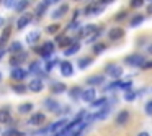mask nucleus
Masks as SVG:
<instances>
[{
	"mask_svg": "<svg viewBox=\"0 0 152 136\" xmlns=\"http://www.w3.org/2000/svg\"><path fill=\"white\" fill-rule=\"evenodd\" d=\"M44 120H46V115L38 112V113H33V115L30 116L28 123H30V125H41V123H44Z\"/></svg>",
	"mask_w": 152,
	"mask_h": 136,
	"instance_id": "nucleus-18",
	"label": "nucleus"
},
{
	"mask_svg": "<svg viewBox=\"0 0 152 136\" xmlns=\"http://www.w3.org/2000/svg\"><path fill=\"white\" fill-rule=\"evenodd\" d=\"M145 20V17L144 15H136V17H132V20H131V28H136V26H139V25H142V21Z\"/></svg>",
	"mask_w": 152,
	"mask_h": 136,
	"instance_id": "nucleus-31",
	"label": "nucleus"
},
{
	"mask_svg": "<svg viewBox=\"0 0 152 136\" xmlns=\"http://www.w3.org/2000/svg\"><path fill=\"white\" fill-rule=\"evenodd\" d=\"M105 49H106V44L105 43H96L95 46H93V54H102Z\"/></svg>",
	"mask_w": 152,
	"mask_h": 136,
	"instance_id": "nucleus-33",
	"label": "nucleus"
},
{
	"mask_svg": "<svg viewBox=\"0 0 152 136\" xmlns=\"http://www.w3.org/2000/svg\"><path fill=\"white\" fill-rule=\"evenodd\" d=\"M103 12V5L98 4V2H93V4H90L88 7L83 10V15H98Z\"/></svg>",
	"mask_w": 152,
	"mask_h": 136,
	"instance_id": "nucleus-12",
	"label": "nucleus"
},
{
	"mask_svg": "<svg viewBox=\"0 0 152 136\" xmlns=\"http://www.w3.org/2000/svg\"><path fill=\"white\" fill-rule=\"evenodd\" d=\"M39 71H41V64L39 62H33L30 66V69H28V74H39Z\"/></svg>",
	"mask_w": 152,
	"mask_h": 136,
	"instance_id": "nucleus-35",
	"label": "nucleus"
},
{
	"mask_svg": "<svg viewBox=\"0 0 152 136\" xmlns=\"http://www.w3.org/2000/svg\"><path fill=\"white\" fill-rule=\"evenodd\" d=\"M100 35H102V30H98L95 35H93V36H90V38H88V43H92V41H96V40L100 38Z\"/></svg>",
	"mask_w": 152,
	"mask_h": 136,
	"instance_id": "nucleus-44",
	"label": "nucleus"
},
{
	"mask_svg": "<svg viewBox=\"0 0 152 136\" xmlns=\"http://www.w3.org/2000/svg\"><path fill=\"white\" fill-rule=\"evenodd\" d=\"M67 12H69V5H67V4H62L61 7H57L56 10L51 13V18H53V20H59V18H62L64 15L67 13Z\"/></svg>",
	"mask_w": 152,
	"mask_h": 136,
	"instance_id": "nucleus-15",
	"label": "nucleus"
},
{
	"mask_svg": "<svg viewBox=\"0 0 152 136\" xmlns=\"http://www.w3.org/2000/svg\"><path fill=\"white\" fill-rule=\"evenodd\" d=\"M21 49H23V44L20 43V41H13V43H10V46H8V53L12 54V56H15V54L21 53Z\"/></svg>",
	"mask_w": 152,
	"mask_h": 136,
	"instance_id": "nucleus-21",
	"label": "nucleus"
},
{
	"mask_svg": "<svg viewBox=\"0 0 152 136\" xmlns=\"http://www.w3.org/2000/svg\"><path fill=\"white\" fill-rule=\"evenodd\" d=\"M149 2H151V5H152V0H149Z\"/></svg>",
	"mask_w": 152,
	"mask_h": 136,
	"instance_id": "nucleus-54",
	"label": "nucleus"
},
{
	"mask_svg": "<svg viewBox=\"0 0 152 136\" xmlns=\"http://www.w3.org/2000/svg\"><path fill=\"white\" fill-rule=\"evenodd\" d=\"M46 31H48V33H49V35H54V33H57V31H59V25H51V26H48L46 28Z\"/></svg>",
	"mask_w": 152,
	"mask_h": 136,
	"instance_id": "nucleus-39",
	"label": "nucleus"
},
{
	"mask_svg": "<svg viewBox=\"0 0 152 136\" xmlns=\"http://www.w3.org/2000/svg\"><path fill=\"white\" fill-rule=\"evenodd\" d=\"M57 2H61V0H43V4L46 5V7H49V5H54V4H57Z\"/></svg>",
	"mask_w": 152,
	"mask_h": 136,
	"instance_id": "nucleus-45",
	"label": "nucleus"
},
{
	"mask_svg": "<svg viewBox=\"0 0 152 136\" xmlns=\"http://www.w3.org/2000/svg\"><path fill=\"white\" fill-rule=\"evenodd\" d=\"M54 48H56V44H54L53 41H44L41 48H34V53L43 56V57H49L51 54L54 53Z\"/></svg>",
	"mask_w": 152,
	"mask_h": 136,
	"instance_id": "nucleus-2",
	"label": "nucleus"
},
{
	"mask_svg": "<svg viewBox=\"0 0 152 136\" xmlns=\"http://www.w3.org/2000/svg\"><path fill=\"white\" fill-rule=\"evenodd\" d=\"M129 5H131L132 8H139V7H142V5H144V0H131V2H129Z\"/></svg>",
	"mask_w": 152,
	"mask_h": 136,
	"instance_id": "nucleus-38",
	"label": "nucleus"
},
{
	"mask_svg": "<svg viewBox=\"0 0 152 136\" xmlns=\"http://www.w3.org/2000/svg\"><path fill=\"white\" fill-rule=\"evenodd\" d=\"M82 92L83 90L80 89V87H72V89L69 90V97L74 100V102H77L79 99H82Z\"/></svg>",
	"mask_w": 152,
	"mask_h": 136,
	"instance_id": "nucleus-24",
	"label": "nucleus"
},
{
	"mask_svg": "<svg viewBox=\"0 0 152 136\" xmlns=\"http://www.w3.org/2000/svg\"><path fill=\"white\" fill-rule=\"evenodd\" d=\"M92 62H93V59H92V57H88V56H87V57H80V59H79V69H87Z\"/></svg>",
	"mask_w": 152,
	"mask_h": 136,
	"instance_id": "nucleus-30",
	"label": "nucleus"
},
{
	"mask_svg": "<svg viewBox=\"0 0 152 136\" xmlns=\"http://www.w3.org/2000/svg\"><path fill=\"white\" fill-rule=\"evenodd\" d=\"M17 2H18V0H4V5L7 8H12V7H15V5H17Z\"/></svg>",
	"mask_w": 152,
	"mask_h": 136,
	"instance_id": "nucleus-41",
	"label": "nucleus"
},
{
	"mask_svg": "<svg viewBox=\"0 0 152 136\" xmlns=\"http://www.w3.org/2000/svg\"><path fill=\"white\" fill-rule=\"evenodd\" d=\"M142 69H152V61H145L144 66H142Z\"/></svg>",
	"mask_w": 152,
	"mask_h": 136,
	"instance_id": "nucleus-46",
	"label": "nucleus"
},
{
	"mask_svg": "<svg viewBox=\"0 0 152 136\" xmlns=\"http://www.w3.org/2000/svg\"><path fill=\"white\" fill-rule=\"evenodd\" d=\"M31 21H33V15H31V13H23L17 20V28H18V30H23V28H26Z\"/></svg>",
	"mask_w": 152,
	"mask_h": 136,
	"instance_id": "nucleus-11",
	"label": "nucleus"
},
{
	"mask_svg": "<svg viewBox=\"0 0 152 136\" xmlns=\"http://www.w3.org/2000/svg\"><path fill=\"white\" fill-rule=\"evenodd\" d=\"M126 17H128V12L123 10V12H119V13L115 17V20H116V21H119V20H123V18H126Z\"/></svg>",
	"mask_w": 152,
	"mask_h": 136,
	"instance_id": "nucleus-43",
	"label": "nucleus"
},
{
	"mask_svg": "<svg viewBox=\"0 0 152 136\" xmlns=\"http://www.w3.org/2000/svg\"><path fill=\"white\" fill-rule=\"evenodd\" d=\"M4 21H5V20H4L2 17H0V26H4Z\"/></svg>",
	"mask_w": 152,
	"mask_h": 136,
	"instance_id": "nucleus-51",
	"label": "nucleus"
},
{
	"mask_svg": "<svg viewBox=\"0 0 152 136\" xmlns=\"http://www.w3.org/2000/svg\"><path fill=\"white\" fill-rule=\"evenodd\" d=\"M144 112H145V115L152 116V100H149V102H145V107H144Z\"/></svg>",
	"mask_w": 152,
	"mask_h": 136,
	"instance_id": "nucleus-37",
	"label": "nucleus"
},
{
	"mask_svg": "<svg viewBox=\"0 0 152 136\" xmlns=\"http://www.w3.org/2000/svg\"><path fill=\"white\" fill-rule=\"evenodd\" d=\"M137 136H151V135L147 131H141V133H137Z\"/></svg>",
	"mask_w": 152,
	"mask_h": 136,
	"instance_id": "nucleus-49",
	"label": "nucleus"
},
{
	"mask_svg": "<svg viewBox=\"0 0 152 136\" xmlns=\"http://www.w3.org/2000/svg\"><path fill=\"white\" fill-rule=\"evenodd\" d=\"M145 62V57L139 53H134V54H129V56L124 57V64L126 66H131V67H142Z\"/></svg>",
	"mask_w": 152,
	"mask_h": 136,
	"instance_id": "nucleus-1",
	"label": "nucleus"
},
{
	"mask_svg": "<svg viewBox=\"0 0 152 136\" xmlns=\"http://www.w3.org/2000/svg\"><path fill=\"white\" fill-rule=\"evenodd\" d=\"M26 59H28V53H26V51H21V53H18V54H15V56H12L10 64H12L13 67H20V64H23Z\"/></svg>",
	"mask_w": 152,
	"mask_h": 136,
	"instance_id": "nucleus-8",
	"label": "nucleus"
},
{
	"mask_svg": "<svg viewBox=\"0 0 152 136\" xmlns=\"http://www.w3.org/2000/svg\"><path fill=\"white\" fill-rule=\"evenodd\" d=\"M10 33H12V26H7L4 30V33H2V36H0V46H5V43L10 38Z\"/></svg>",
	"mask_w": 152,
	"mask_h": 136,
	"instance_id": "nucleus-29",
	"label": "nucleus"
},
{
	"mask_svg": "<svg viewBox=\"0 0 152 136\" xmlns=\"http://www.w3.org/2000/svg\"><path fill=\"white\" fill-rule=\"evenodd\" d=\"M0 80H2V72H0Z\"/></svg>",
	"mask_w": 152,
	"mask_h": 136,
	"instance_id": "nucleus-53",
	"label": "nucleus"
},
{
	"mask_svg": "<svg viewBox=\"0 0 152 136\" xmlns=\"http://www.w3.org/2000/svg\"><path fill=\"white\" fill-rule=\"evenodd\" d=\"M10 120H12V116H10L8 108H2V110H0V125H2V123H8Z\"/></svg>",
	"mask_w": 152,
	"mask_h": 136,
	"instance_id": "nucleus-28",
	"label": "nucleus"
},
{
	"mask_svg": "<svg viewBox=\"0 0 152 136\" xmlns=\"http://www.w3.org/2000/svg\"><path fill=\"white\" fill-rule=\"evenodd\" d=\"M67 120L66 118H61V120H57V121H54L53 125H49V128H48V131H51V133H54V135H57L59 131H62L64 128L67 126Z\"/></svg>",
	"mask_w": 152,
	"mask_h": 136,
	"instance_id": "nucleus-6",
	"label": "nucleus"
},
{
	"mask_svg": "<svg viewBox=\"0 0 152 136\" xmlns=\"http://www.w3.org/2000/svg\"><path fill=\"white\" fill-rule=\"evenodd\" d=\"M79 51H80V43L75 41V43H72L67 49H64V56H74V54H77Z\"/></svg>",
	"mask_w": 152,
	"mask_h": 136,
	"instance_id": "nucleus-22",
	"label": "nucleus"
},
{
	"mask_svg": "<svg viewBox=\"0 0 152 136\" xmlns=\"http://www.w3.org/2000/svg\"><path fill=\"white\" fill-rule=\"evenodd\" d=\"M5 53H7V49H5V46H0V59L5 56Z\"/></svg>",
	"mask_w": 152,
	"mask_h": 136,
	"instance_id": "nucleus-47",
	"label": "nucleus"
},
{
	"mask_svg": "<svg viewBox=\"0 0 152 136\" xmlns=\"http://www.w3.org/2000/svg\"><path fill=\"white\" fill-rule=\"evenodd\" d=\"M123 36H124V30L121 26H113L108 30V38L111 41H119Z\"/></svg>",
	"mask_w": 152,
	"mask_h": 136,
	"instance_id": "nucleus-7",
	"label": "nucleus"
},
{
	"mask_svg": "<svg viewBox=\"0 0 152 136\" xmlns=\"http://www.w3.org/2000/svg\"><path fill=\"white\" fill-rule=\"evenodd\" d=\"M31 110H33V103H31V102L21 103V105L18 107V113H20V115H26V113L31 112Z\"/></svg>",
	"mask_w": 152,
	"mask_h": 136,
	"instance_id": "nucleus-27",
	"label": "nucleus"
},
{
	"mask_svg": "<svg viewBox=\"0 0 152 136\" xmlns=\"http://www.w3.org/2000/svg\"><path fill=\"white\" fill-rule=\"evenodd\" d=\"M147 53H149V54H151V56H152V43H151V44H149V46H147Z\"/></svg>",
	"mask_w": 152,
	"mask_h": 136,
	"instance_id": "nucleus-50",
	"label": "nucleus"
},
{
	"mask_svg": "<svg viewBox=\"0 0 152 136\" xmlns=\"http://www.w3.org/2000/svg\"><path fill=\"white\" fill-rule=\"evenodd\" d=\"M106 105H108V99H106V97H100L98 100H95L93 103H90L92 108H98V110H102L103 107H106Z\"/></svg>",
	"mask_w": 152,
	"mask_h": 136,
	"instance_id": "nucleus-26",
	"label": "nucleus"
},
{
	"mask_svg": "<svg viewBox=\"0 0 152 136\" xmlns=\"http://www.w3.org/2000/svg\"><path fill=\"white\" fill-rule=\"evenodd\" d=\"M77 28H80L79 21H77V20H72V21H70V25L67 26V30H77Z\"/></svg>",
	"mask_w": 152,
	"mask_h": 136,
	"instance_id": "nucleus-42",
	"label": "nucleus"
},
{
	"mask_svg": "<svg viewBox=\"0 0 152 136\" xmlns=\"http://www.w3.org/2000/svg\"><path fill=\"white\" fill-rule=\"evenodd\" d=\"M28 89H30L31 92H34V93H39L41 90L44 89V82L39 79V77H36V79H33L30 84H28Z\"/></svg>",
	"mask_w": 152,
	"mask_h": 136,
	"instance_id": "nucleus-14",
	"label": "nucleus"
},
{
	"mask_svg": "<svg viewBox=\"0 0 152 136\" xmlns=\"http://www.w3.org/2000/svg\"><path fill=\"white\" fill-rule=\"evenodd\" d=\"M59 71H61V74H62L64 77H72L74 76V66H72V62H69V61H61L59 62Z\"/></svg>",
	"mask_w": 152,
	"mask_h": 136,
	"instance_id": "nucleus-4",
	"label": "nucleus"
},
{
	"mask_svg": "<svg viewBox=\"0 0 152 136\" xmlns=\"http://www.w3.org/2000/svg\"><path fill=\"white\" fill-rule=\"evenodd\" d=\"M87 85L90 87H96V85H102L103 82H105V76H102V74H93V76L87 77Z\"/></svg>",
	"mask_w": 152,
	"mask_h": 136,
	"instance_id": "nucleus-13",
	"label": "nucleus"
},
{
	"mask_svg": "<svg viewBox=\"0 0 152 136\" xmlns=\"http://www.w3.org/2000/svg\"><path fill=\"white\" fill-rule=\"evenodd\" d=\"M149 13H152V5H149Z\"/></svg>",
	"mask_w": 152,
	"mask_h": 136,
	"instance_id": "nucleus-52",
	"label": "nucleus"
},
{
	"mask_svg": "<svg viewBox=\"0 0 152 136\" xmlns=\"http://www.w3.org/2000/svg\"><path fill=\"white\" fill-rule=\"evenodd\" d=\"M113 2H115V0H100V4H102L103 7H105V5H108V4H113Z\"/></svg>",
	"mask_w": 152,
	"mask_h": 136,
	"instance_id": "nucleus-48",
	"label": "nucleus"
},
{
	"mask_svg": "<svg viewBox=\"0 0 152 136\" xmlns=\"http://www.w3.org/2000/svg\"><path fill=\"white\" fill-rule=\"evenodd\" d=\"M105 72L108 74L111 79L119 80V77L123 76V67L121 66H116V64H108V66L105 67Z\"/></svg>",
	"mask_w": 152,
	"mask_h": 136,
	"instance_id": "nucleus-3",
	"label": "nucleus"
},
{
	"mask_svg": "<svg viewBox=\"0 0 152 136\" xmlns=\"http://www.w3.org/2000/svg\"><path fill=\"white\" fill-rule=\"evenodd\" d=\"M111 113V107H110V103L106 107H103L102 110H98L96 113H93V120H105L108 118V115Z\"/></svg>",
	"mask_w": 152,
	"mask_h": 136,
	"instance_id": "nucleus-17",
	"label": "nucleus"
},
{
	"mask_svg": "<svg viewBox=\"0 0 152 136\" xmlns=\"http://www.w3.org/2000/svg\"><path fill=\"white\" fill-rule=\"evenodd\" d=\"M44 108L49 110V112H56V113L61 112L59 102H57V100H54V99H46V100H44Z\"/></svg>",
	"mask_w": 152,
	"mask_h": 136,
	"instance_id": "nucleus-16",
	"label": "nucleus"
},
{
	"mask_svg": "<svg viewBox=\"0 0 152 136\" xmlns=\"http://www.w3.org/2000/svg\"><path fill=\"white\" fill-rule=\"evenodd\" d=\"M28 7H30V0H18L17 5H15V12H18V13L23 15Z\"/></svg>",
	"mask_w": 152,
	"mask_h": 136,
	"instance_id": "nucleus-23",
	"label": "nucleus"
},
{
	"mask_svg": "<svg viewBox=\"0 0 152 136\" xmlns=\"http://www.w3.org/2000/svg\"><path fill=\"white\" fill-rule=\"evenodd\" d=\"M136 97H137V92H134V90H128V92H124V100L126 102H132Z\"/></svg>",
	"mask_w": 152,
	"mask_h": 136,
	"instance_id": "nucleus-34",
	"label": "nucleus"
},
{
	"mask_svg": "<svg viewBox=\"0 0 152 136\" xmlns=\"http://www.w3.org/2000/svg\"><path fill=\"white\" fill-rule=\"evenodd\" d=\"M98 30H100V28L96 26V25H87V26H83L82 30L79 31L77 38H88V36H93V35H95Z\"/></svg>",
	"mask_w": 152,
	"mask_h": 136,
	"instance_id": "nucleus-5",
	"label": "nucleus"
},
{
	"mask_svg": "<svg viewBox=\"0 0 152 136\" xmlns=\"http://www.w3.org/2000/svg\"><path fill=\"white\" fill-rule=\"evenodd\" d=\"M57 62H61V61H57V59H53V61H46V64H44V72H51V71L54 69V67L57 66Z\"/></svg>",
	"mask_w": 152,
	"mask_h": 136,
	"instance_id": "nucleus-32",
	"label": "nucleus"
},
{
	"mask_svg": "<svg viewBox=\"0 0 152 136\" xmlns=\"http://www.w3.org/2000/svg\"><path fill=\"white\" fill-rule=\"evenodd\" d=\"M66 84L62 82H53V85H51V92L53 93H64L66 92Z\"/></svg>",
	"mask_w": 152,
	"mask_h": 136,
	"instance_id": "nucleus-25",
	"label": "nucleus"
},
{
	"mask_svg": "<svg viewBox=\"0 0 152 136\" xmlns=\"http://www.w3.org/2000/svg\"><path fill=\"white\" fill-rule=\"evenodd\" d=\"M82 100L87 103H93L96 100V90L93 89V87H88V89H85L82 92Z\"/></svg>",
	"mask_w": 152,
	"mask_h": 136,
	"instance_id": "nucleus-9",
	"label": "nucleus"
},
{
	"mask_svg": "<svg viewBox=\"0 0 152 136\" xmlns=\"http://www.w3.org/2000/svg\"><path fill=\"white\" fill-rule=\"evenodd\" d=\"M12 89H13V92H17V93H25L26 92V87L25 85H13Z\"/></svg>",
	"mask_w": 152,
	"mask_h": 136,
	"instance_id": "nucleus-40",
	"label": "nucleus"
},
{
	"mask_svg": "<svg viewBox=\"0 0 152 136\" xmlns=\"http://www.w3.org/2000/svg\"><path fill=\"white\" fill-rule=\"evenodd\" d=\"M151 92H152V89H151Z\"/></svg>",
	"mask_w": 152,
	"mask_h": 136,
	"instance_id": "nucleus-55",
	"label": "nucleus"
},
{
	"mask_svg": "<svg viewBox=\"0 0 152 136\" xmlns=\"http://www.w3.org/2000/svg\"><path fill=\"white\" fill-rule=\"evenodd\" d=\"M128 121H129V112L128 110H121V112L116 115V125L123 126V125H126Z\"/></svg>",
	"mask_w": 152,
	"mask_h": 136,
	"instance_id": "nucleus-20",
	"label": "nucleus"
},
{
	"mask_svg": "<svg viewBox=\"0 0 152 136\" xmlns=\"http://www.w3.org/2000/svg\"><path fill=\"white\" fill-rule=\"evenodd\" d=\"M28 76V71H25L23 67H13L12 69V72H10V77H12V80H23L25 77Z\"/></svg>",
	"mask_w": 152,
	"mask_h": 136,
	"instance_id": "nucleus-10",
	"label": "nucleus"
},
{
	"mask_svg": "<svg viewBox=\"0 0 152 136\" xmlns=\"http://www.w3.org/2000/svg\"><path fill=\"white\" fill-rule=\"evenodd\" d=\"M39 36H41V33H39L38 30L30 31V33L26 35V44H30V46H34V44L39 41Z\"/></svg>",
	"mask_w": 152,
	"mask_h": 136,
	"instance_id": "nucleus-19",
	"label": "nucleus"
},
{
	"mask_svg": "<svg viewBox=\"0 0 152 136\" xmlns=\"http://www.w3.org/2000/svg\"><path fill=\"white\" fill-rule=\"evenodd\" d=\"M46 8H48V7L43 4V2H41V4L36 7V17H43V15L46 13Z\"/></svg>",
	"mask_w": 152,
	"mask_h": 136,
	"instance_id": "nucleus-36",
	"label": "nucleus"
}]
</instances>
